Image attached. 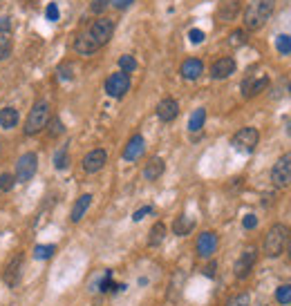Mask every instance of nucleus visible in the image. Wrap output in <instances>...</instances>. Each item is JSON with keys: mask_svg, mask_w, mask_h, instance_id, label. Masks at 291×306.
Instances as JSON below:
<instances>
[{"mask_svg": "<svg viewBox=\"0 0 291 306\" xmlns=\"http://www.w3.org/2000/svg\"><path fill=\"white\" fill-rule=\"evenodd\" d=\"M128 89H130V74L114 72V74H110L108 81H105V92H108V96H112V99H123Z\"/></svg>", "mask_w": 291, "mask_h": 306, "instance_id": "7", "label": "nucleus"}, {"mask_svg": "<svg viewBox=\"0 0 291 306\" xmlns=\"http://www.w3.org/2000/svg\"><path fill=\"white\" fill-rule=\"evenodd\" d=\"M150 212H153V206H143L141 210H137V212L132 215V222H141L146 215H150Z\"/></svg>", "mask_w": 291, "mask_h": 306, "instance_id": "39", "label": "nucleus"}, {"mask_svg": "<svg viewBox=\"0 0 291 306\" xmlns=\"http://www.w3.org/2000/svg\"><path fill=\"white\" fill-rule=\"evenodd\" d=\"M18 121H20V114L16 107H3V110H0V128L11 130L18 126Z\"/></svg>", "mask_w": 291, "mask_h": 306, "instance_id": "21", "label": "nucleus"}, {"mask_svg": "<svg viewBox=\"0 0 291 306\" xmlns=\"http://www.w3.org/2000/svg\"><path fill=\"white\" fill-rule=\"evenodd\" d=\"M119 67L123 74H132V72L137 70V60H134V56H130V54H123L119 58Z\"/></svg>", "mask_w": 291, "mask_h": 306, "instance_id": "25", "label": "nucleus"}, {"mask_svg": "<svg viewBox=\"0 0 291 306\" xmlns=\"http://www.w3.org/2000/svg\"><path fill=\"white\" fill-rule=\"evenodd\" d=\"M143 150H146L143 137L141 134H134V137L128 141L126 148H123V159H126V161H137V159L143 155Z\"/></svg>", "mask_w": 291, "mask_h": 306, "instance_id": "15", "label": "nucleus"}, {"mask_svg": "<svg viewBox=\"0 0 291 306\" xmlns=\"http://www.w3.org/2000/svg\"><path fill=\"white\" fill-rule=\"evenodd\" d=\"M289 92H291V85H289Z\"/></svg>", "mask_w": 291, "mask_h": 306, "instance_id": "46", "label": "nucleus"}, {"mask_svg": "<svg viewBox=\"0 0 291 306\" xmlns=\"http://www.w3.org/2000/svg\"><path fill=\"white\" fill-rule=\"evenodd\" d=\"M251 304V295L249 293H240V295H233L226 302V306H249Z\"/></svg>", "mask_w": 291, "mask_h": 306, "instance_id": "32", "label": "nucleus"}, {"mask_svg": "<svg viewBox=\"0 0 291 306\" xmlns=\"http://www.w3.org/2000/svg\"><path fill=\"white\" fill-rule=\"evenodd\" d=\"M235 11H238V3H233V0H231V3L226 5V9H222V18H233Z\"/></svg>", "mask_w": 291, "mask_h": 306, "instance_id": "35", "label": "nucleus"}, {"mask_svg": "<svg viewBox=\"0 0 291 306\" xmlns=\"http://www.w3.org/2000/svg\"><path fill=\"white\" fill-rule=\"evenodd\" d=\"M11 49H14V45H11V38H7V36L0 38V60L9 58V56H11Z\"/></svg>", "mask_w": 291, "mask_h": 306, "instance_id": "31", "label": "nucleus"}, {"mask_svg": "<svg viewBox=\"0 0 291 306\" xmlns=\"http://www.w3.org/2000/svg\"><path fill=\"white\" fill-rule=\"evenodd\" d=\"M276 302L278 304H291V284H282L276 288Z\"/></svg>", "mask_w": 291, "mask_h": 306, "instance_id": "28", "label": "nucleus"}, {"mask_svg": "<svg viewBox=\"0 0 291 306\" xmlns=\"http://www.w3.org/2000/svg\"><path fill=\"white\" fill-rule=\"evenodd\" d=\"M54 253H56V246H52V243H45V246L41 243V246L34 248V257L36 259H49Z\"/></svg>", "mask_w": 291, "mask_h": 306, "instance_id": "27", "label": "nucleus"}, {"mask_svg": "<svg viewBox=\"0 0 291 306\" xmlns=\"http://www.w3.org/2000/svg\"><path fill=\"white\" fill-rule=\"evenodd\" d=\"M74 49L81 56H90V54H94L99 49V45L92 41V36H90L88 32H83V34H78L76 36V41H74Z\"/></svg>", "mask_w": 291, "mask_h": 306, "instance_id": "18", "label": "nucleus"}, {"mask_svg": "<svg viewBox=\"0 0 291 306\" xmlns=\"http://www.w3.org/2000/svg\"><path fill=\"white\" fill-rule=\"evenodd\" d=\"M188 38H190V43H193V45H199L201 41H204V32H201V29H190Z\"/></svg>", "mask_w": 291, "mask_h": 306, "instance_id": "37", "label": "nucleus"}, {"mask_svg": "<svg viewBox=\"0 0 291 306\" xmlns=\"http://www.w3.org/2000/svg\"><path fill=\"white\" fill-rule=\"evenodd\" d=\"M67 161H70V157H67V152L61 148L59 152H56V157H54V168L56 170H65L67 168Z\"/></svg>", "mask_w": 291, "mask_h": 306, "instance_id": "33", "label": "nucleus"}, {"mask_svg": "<svg viewBox=\"0 0 291 306\" xmlns=\"http://www.w3.org/2000/svg\"><path fill=\"white\" fill-rule=\"evenodd\" d=\"M289 239V228L284 224H273L269 232L265 235V241H262V251H265L267 257L276 259L282 255L284 251V243Z\"/></svg>", "mask_w": 291, "mask_h": 306, "instance_id": "2", "label": "nucleus"}, {"mask_svg": "<svg viewBox=\"0 0 291 306\" xmlns=\"http://www.w3.org/2000/svg\"><path fill=\"white\" fill-rule=\"evenodd\" d=\"M204 275H209V277L215 275V264H213V266H206V268H204Z\"/></svg>", "mask_w": 291, "mask_h": 306, "instance_id": "43", "label": "nucleus"}, {"mask_svg": "<svg viewBox=\"0 0 291 306\" xmlns=\"http://www.w3.org/2000/svg\"><path fill=\"white\" fill-rule=\"evenodd\" d=\"M255 259H257V251L253 246L251 248H244L242 255L238 257V262H235L233 266V273L238 280H244V277H249V273L253 270V266H255Z\"/></svg>", "mask_w": 291, "mask_h": 306, "instance_id": "9", "label": "nucleus"}, {"mask_svg": "<svg viewBox=\"0 0 291 306\" xmlns=\"http://www.w3.org/2000/svg\"><path fill=\"white\" fill-rule=\"evenodd\" d=\"M257 141H260V134H257L255 128H242V130H238V132L233 134L231 143L238 152H253Z\"/></svg>", "mask_w": 291, "mask_h": 306, "instance_id": "5", "label": "nucleus"}, {"mask_svg": "<svg viewBox=\"0 0 291 306\" xmlns=\"http://www.w3.org/2000/svg\"><path fill=\"white\" fill-rule=\"evenodd\" d=\"M271 181L276 188H284L291 183V152H284L276 161V166L271 170Z\"/></svg>", "mask_w": 291, "mask_h": 306, "instance_id": "4", "label": "nucleus"}, {"mask_svg": "<svg viewBox=\"0 0 291 306\" xmlns=\"http://www.w3.org/2000/svg\"><path fill=\"white\" fill-rule=\"evenodd\" d=\"M276 49L280 54H291V36L289 34H280V36L276 38Z\"/></svg>", "mask_w": 291, "mask_h": 306, "instance_id": "26", "label": "nucleus"}, {"mask_svg": "<svg viewBox=\"0 0 291 306\" xmlns=\"http://www.w3.org/2000/svg\"><path fill=\"white\" fill-rule=\"evenodd\" d=\"M287 257L291 259V235H289V239H287Z\"/></svg>", "mask_w": 291, "mask_h": 306, "instance_id": "44", "label": "nucleus"}, {"mask_svg": "<svg viewBox=\"0 0 291 306\" xmlns=\"http://www.w3.org/2000/svg\"><path fill=\"white\" fill-rule=\"evenodd\" d=\"M20 268H22V255H14V257L5 266V282L9 286H16L20 280Z\"/></svg>", "mask_w": 291, "mask_h": 306, "instance_id": "16", "label": "nucleus"}, {"mask_svg": "<svg viewBox=\"0 0 291 306\" xmlns=\"http://www.w3.org/2000/svg\"><path fill=\"white\" fill-rule=\"evenodd\" d=\"M9 29H11V20L7 18V16H0V32L9 34Z\"/></svg>", "mask_w": 291, "mask_h": 306, "instance_id": "41", "label": "nucleus"}, {"mask_svg": "<svg viewBox=\"0 0 291 306\" xmlns=\"http://www.w3.org/2000/svg\"><path fill=\"white\" fill-rule=\"evenodd\" d=\"M269 85V76H260V78H246L242 81V94L246 99H251V96H257L260 92H265Z\"/></svg>", "mask_w": 291, "mask_h": 306, "instance_id": "17", "label": "nucleus"}, {"mask_svg": "<svg viewBox=\"0 0 291 306\" xmlns=\"http://www.w3.org/2000/svg\"><path fill=\"white\" fill-rule=\"evenodd\" d=\"M108 163V152L105 150H90L85 157H83V170H85L88 174H94V172H99L101 168Z\"/></svg>", "mask_w": 291, "mask_h": 306, "instance_id": "11", "label": "nucleus"}, {"mask_svg": "<svg viewBox=\"0 0 291 306\" xmlns=\"http://www.w3.org/2000/svg\"><path fill=\"white\" fill-rule=\"evenodd\" d=\"M110 3L114 5L117 9H126V7H130V3H132V0H110Z\"/></svg>", "mask_w": 291, "mask_h": 306, "instance_id": "42", "label": "nucleus"}, {"mask_svg": "<svg viewBox=\"0 0 291 306\" xmlns=\"http://www.w3.org/2000/svg\"><path fill=\"white\" fill-rule=\"evenodd\" d=\"M235 72V60L231 56H224V58H217L215 63L211 65V76L215 78V81H224V78H228Z\"/></svg>", "mask_w": 291, "mask_h": 306, "instance_id": "12", "label": "nucleus"}, {"mask_svg": "<svg viewBox=\"0 0 291 306\" xmlns=\"http://www.w3.org/2000/svg\"><path fill=\"white\" fill-rule=\"evenodd\" d=\"M177 114H179V103L175 99H164L159 105H157V116H159V121L170 123L177 118Z\"/></svg>", "mask_w": 291, "mask_h": 306, "instance_id": "14", "label": "nucleus"}, {"mask_svg": "<svg viewBox=\"0 0 291 306\" xmlns=\"http://www.w3.org/2000/svg\"><path fill=\"white\" fill-rule=\"evenodd\" d=\"M179 74H182V78H186V81H197V78L204 74V63H201L199 58L184 60L182 67H179Z\"/></svg>", "mask_w": 291, "mask_h": 306, "instance_id": "13", "label": "nucleus"}, {"mask_svg": "<svg viewBox=\"0 0 291 306\" xmlns=\"http://www.w3.org/2000/svg\"><path fill=\"white\" fill-rule=\"evenodd\" d=\"M193 228H195V219L188 217V215H179V217L175 219V224H172V232L179 235V237H186Z\"/></svg>", "mask_w": 291, "mask_h": 306, "instance_id": "22", "label": "nucleus"}, {"mask_svg": "<svg viewBox=\"0 0 291 306\" xmlns=\"http://www.w3.org/2000/svg\"><path fill=\"white\" fill-rule=\"evenodd\" d=\"M287 130H289V134H291V118H289V121H287Z\"/></svg>", "mask_w": 291, "mask_h": 306, "instance_id": "45", "label": "nucleus"}, {"mask_svg": "<svg viewBox=\"0 0 291 306\" xmlns=\"http://www.w3.org/2000/svg\"><path fill=\"white\" fill-rule=\"evenodd\" d=\"M88 34L92 36V41L99 45V47H103L105 43L112 38V34H114V22H112L110 18H99V20H94L92 25H90V29Z\"/></svg>", "mask_w": 291, "mask_h": 306, "instance_id": "6", "label": "nucleus"}, {"mask_svg": "<svg viewBox=\"0 0 291 306\" xmlns=\"http://www.w3.org/2000/svg\"><path fill=\"white\" fill-rule=\"evenodd\" d=\"M164 168H166V163H164V159H159V157H153L148 163H146V168H143V177L148 179V181H155V179H159L161 174H164Z\"/></svg>", "mask_w": 291, "mask_h": 306, "instance_id": "20", "label": "nucleus"}, {"mask_svg": "<svg viewBox=\"0 0 291 306\" xmlns=\"http://www.w3.org/2000/svg\"><path fill=\"white\" fill-rule=\"evenodd\" d=\"M36 168H38V157L34 152L22 155L18 159V163H16V181H20V183L32 181V177L36 174Z\"/></svg>", "mask_w": 291, "mask_h": 306, "instance_id": "8", "label": "nucleus"}, {"mask_svg": "<svg viewBox=\"0 0 291 306\" xmlns=\"http://www.w3.org/2000/svg\"><path fill=\"white\" fill-rule=\"evenodd\" d=\"M49 123V103L47 101H38L34 103L30 116H27V123H25V134H38L41 130L47 128Z\"/></svg>", "mask_w": 291, "mask_h": 306, "instance_id": "3", "label": "nucleus"}, {"mask_svg": "<svg viewBox=\"0 0 291 306\" xmlns=\"http://www.w3.org/2000/svg\"><path fill=\"white\" fill-rule=\"evenodd\" d=\"M195 251L201 259H209L213 257V253L217 251V235L211 230H204L201 235L197 237V243H195Z\"/></svg>", "mask_w": 291, "mask_h": 306, "instance_id": "10", "label": "nucleus"}, {"mask_svg": "<svg viewBox=\"0 0 291 306\" xmlns=\"http://www.w3.org/2000/svg\"><path fill=\"white\" fill-rule=\"evenodd\" d=\"M47 126H49V134H52V137H59V134L61 132H63V123H61V118H54V121L52 123H47Z\"/></svg>", "mask_w": 291, "mask_h": 306, "instance_id": "34", "label": "nucleus"}, {"mask_svg": "<svg viewBox=\"0 0 291 306\" xmlns=\"http://www.w3.org/2000/svg\"><path fill=\"white\" fill-rule=\"evenodd\" d=\"M244 43H246V32L244 29L231 32V36H228V45H231V47H242Z\"/></svg>", "mask_w": 291, "mask_h": 306, "instance_id": "30", "label": "nucleus"}, {"mask_svg": "<svg viewBox=\"0 0 291 306\" xmlns=\"http://www.w3.org/2000/svg\"><path fill=\"white\" fill-rule=\"evenodd\" d=\"M90 203H92V195H81V197H78L76 203H74V208H72V215H70L72 224H78L83 217H85Z\"/></svg>", "mask_w": 291, "mask_h": 306, "instance_id": "19", "label": "nucleus"}, {"mask_svg": "<svg viewBox=\"0 0 291 306\" xmlns=\"http://www.w3.org/2000/svg\"><path fill=\"white\" fill-rule=\"evenodd\" d=\"M204 121H206V110H204V107H199V110H195L193 114H190L188 130H190V132H199V130L204 128Z\"/></svg>", "mask_w": 291, "mask_h": 306, "instance_id": "23", "label": "nucleus"}, {"mask_svg": "<svg viewBox=\"0 0 291 306\" xmlns=\"http://www.w3.org/2000/svg\"><path fill=\"white\" fill-rule=\"evenodd\" d=\"M164 237H166V224H161V222H157L153 228H150V237H148V243L150 246H159L161 241H164Z\"/></svg>", "mask_w": 291, "mask_h": 306, "instance_id": "24", "label": "nucleus"}, {"mask_svg": "<svg viewBox=\"0 0 291 306\" xmlns=\"http://www.w3.org/2000/svg\"><path fill=\"white\" fill-rule=\"evenodd\" d=\"M273 9H276V0H251L244 11V27L251 32L260 29L271 18Z\"/></svg>", "mask_w": 291, "mask_h": 306, "instance_id": "1", "label": "nucleus"}, {"mask_svg": "<svg viewBox=\"0 0 291 306\" xmlns=\"http://www.w3.org/2000/svg\"><path fill=\"white\" fill-rule=\"evenodd\" d=\"M45 14H47V20H59V7H56V3H49Z\"/></svg>", "mask_w": 291, "mask_h": 306, "instance_id": "36", "label": "nucleus"}, {"mask_svg": "<svg viewBox=\"0 0 291 306\" xmlns=\"http://www.w3.org/2000/svg\"><path fill=\"white\" fill-rule=\"evenodd\" d=\"M14 186H16V174H11V172H3V174H0V192L14 190Z\"/></svg>", "mask_w": 291, "mask_h": 306, "instance_id": "29", "label": "nucleus"}, {"mask_svg": "<svg viewBox=\"0 0 291 306\" xmlns=\"http://www.w3.org/2000/svg\"><path fill=\"white\" fill-rule=\"evenodd\" d=\"M242 226H244L246 230H253L255 226H257V217H255V215H246V217L242 219Z\"/></svg>", "mask_w": 291, "mask_h": 306, "instance_id": "38", "label": "nucleus"}, {"mask_svg": "<svg viewBox=\"0 0 291 306\" xmlns=\"http://www.w3.org/2000/svg\"><path fill=\"white\" fill-rule=\"evenodd\" d=\"M108 3H110V0H94V3H92V11H94V14H101V11L108 7Z\"/></svg>", "mask_w": 291, "mask_h": 306, "instance_id": "40", "label": "nucleus"}]
</instances>
